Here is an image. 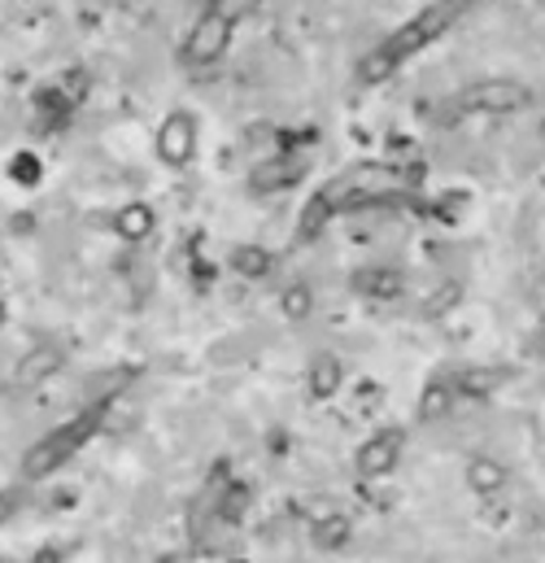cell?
Wrapping results in <instances>:
<instances>
[{"label":"cell","mask_w":545,"mask_h":563,"mask_svg":"<svg viewBox=\"0 0 545 563\" xmlns=\"http://www.w3.org/2000/svg\"><path fill=\"white\" fill-rule=\"evenodd\" d=\"M458 9H463V0H436V4H427L423 13H414L407 26H398L385 44H376V48L358 62V79H363V84H380V79H389L410 53H419L423 44H432V40L454 22Z\"/></svg>","instance_id":"1"},{"label":"cell","mask_w":545,"mask_h":563,"mask_svg":"<svg viewBox=\"0 0 545 563\" xmlns=\"http://www.w3.org/2000/svg\"><path fill=\"white\" fill-rule=\"evenodd\" d=\"M97 423H101V407H92V411H84V416H75L70 423H62V428H53L44 441H35L31 450H26V459H22V472L31 476V481H40V476H48V472H57L92 432H97Z\"/></svg>","instance_id":"2"},{"label":"cell","mask_w":545,"mask_h":563,"mask_svg":"<svg viewBox=\"0 0 545 563\" xmlns=\"http://www.w3.org/2000/svg\"><path fill=\"white\" fill-rule=\"evenodd\" d=\"M232 26H236V22H227L219 9H205V13L197 18V26L188 31V40H183V57H188L192 66L219 62V53L227 48V35H232Z\"/></svg>","instance_id":"3"},{"label":"cell","mask_w":545,"mask_h":563,"mask_svg":"<svg viewBox=\"0 0 545 563\" xmlns=\"http://www.w3.org/2000/svg\"><path fill=\"white\" fill-rule=\"evenodd\" d=\"M192 144H197V128L188 114H170L157 132V153L170 162V166H183L192 157Z\"/></svg>","instance_id":"4"},{"label":"cell","mask_w":545,"mask_h":563,"mask_svg":"<svg viewBox=\"0 0 545 563\" xmlns=\"http://www.w3.org/2000/svg\"><path fill=\"white\" fill-rule=\"evenodd\" d=\"M524 88L520 84H476L467 97H458V106H471V110H515V106H524Z\"/></svg>","instance_id":"5"},{"label":"cell","mask_w":545,"mask_h":563,"mask_svg":"<svg viewBox=\"0 0 545 563\" xmlns=\"http://www.w3.org/2000/svg\"><path fill=\"white\" fill-rule=\"evenodd\" d=\"M398 450H402V437H398V432H376V437L358 450V467L371 472V476H376V472H389V467L398 463Z\"/></svg>","instance_id":"6"},{"label":"cell","mask_w":545,"mask_h":563,"mask_svg":"<svg viewBox=\"0 0 545 563\" xmlns=\"http://www.w3.org/2000/svg\"><path fill=\"white\" fill-rule=\"evenodd\" d=\"M144 228H148V214H144V210H127V214H123V232H127V236H140Z\"/></svg>","instance_id":"7"},{"label":"cell","mask_w":545,"mask_h":563,"mask_svg":"<svg viewBox=\"0 0 545 563\" xmlns=\"http://www.w3.org/2000/svg\"><path fill=\"white\" fill-rule=\"evenodd\" d=\"M476 481H480V485H493V481H498V476H493V472H489V463H476Z\"/></svg>","instance_id":"8"},{"label":"cell","mask_w":545,"mask_h":563,"mask_svg":"<svg viewBox=\"0 0 545 563\" xmlns=\"http://www.w3.org/2000/svg\"><path fill=\"white\" fill-rule=\"evenodd\" d=\"M9 516V494H0V520Z\"/></svg>","instance_id":"9"},{"label":"cell","mask_w":545,"mask_h":563,"mask_svg":"<svg viewBox=\"0 0 545 563\" xmlns=\"http://www.w3.org/2000/svg\"><path fill=\"white\" fill-rule=\"evenodd\" d=\"M40 563H53V555H48V560H40Z\"/></svg>","instance_id":"10"}]
</instances>
